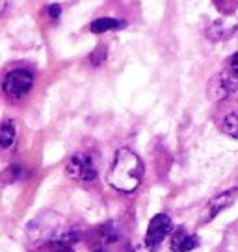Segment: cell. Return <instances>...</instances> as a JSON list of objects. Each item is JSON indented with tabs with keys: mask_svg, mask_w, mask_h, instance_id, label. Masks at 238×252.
<instances>
[{
	"mask_svg": "<svg viewBox=\"0 0 238 252\" xmlns=\"http://www.w3.org/2000/svg\"><path fill=\"white\" fill-rule=\"evenodd\" d=\"M26 245L30 249H40L48 243L71 245L77 234L67 224V220L56 212H41L26 226Z\"/></svg>",
	"mask_w": 238,
	"mask_h": 252,
	"instance_id": "obj_1",
	"label": "cell"
},
{
	"mask_svg": "<svg viewBox=\"0 0 238 252\" xmlns=\"http://www.w3.org/2000/svg\"><path fill=\"white\" fill-rule=\"evenodd\" d=\"M143 173H145V167L140 156L130 149H119L108 169L106 180L116 191L132 193L142 184Z\"/></svg>",
	"mask_w": 238,
	"mask_h": 252,
	"instance_id": "obj_2",
	"label": "cell"
},
{
	"mask_svg": "<svg viewBox=\"0 0 238 252\" xmlns=\"http://www.w3.org/2000/svg\"><path fill=\"white\" fill-rule=\"evenodd\" d=\"M65 173L69 178L79 182H93L99 174V165L97 159L91 152L87 150H79L75 152L65 165Z\"/></svg>",
	"mask_w": 238,
	"mask_h": 252,
	"instance_id": "obj_3",
	"label": "cell"
},
{
	"mask_svg": "<svg viewBox=\"0 0 238 252\" xmlns=\"http://www.w3.org/2000/svg\"><path fill=\"white\" fill-rule=\"evenodd\" d=\"M34 86V74L28 69H13L2 80V93L11 102H19Z\"/></svg>",
	"mask_w": 238,
	"mask_h": 252,
	"instance_id": "obj_4",
	"label": "cell"
},
{
	"mask_svg": "<svg viewBox=\"0 0 238 252\" xmlns=\"http://www.w3.org/2000/svg\"><path fill=\"white\" fill-rule=\"evenodd\" d=\"M173 230V222L166 213H157L151 219L149 226H147V234H145V247L149 251H157L162 241L166 239Z\"/></svg>",
	"mask_w": 238,
	"mask_h": 252,
	"instance_id": "obj_5",
	"label": "cell"
},
{
	"mask_svg": "<svg viewBox=\"0 0 238 252\" xmlns=\"http://www.w3.org/2000/svg\"><path fill=\"white\" fill-rule=\"evenodd\" d=\"M238 91V76H235L231 71H223L220 74H216L214 78L208 84V98L220 102L229 98L231 94H235Z\"/></svg>",
	"mask_w": 238,
	"mask_h": 252,
	"instance_id": "obj_6",
	"label": "cell"
},
{
	"mask_svg": "<svg viewBox=\"0 0 238 252\" xmlns=\"http://www.w3.org/2000/svg\"><path fill=\"white\" fill-rule=\"evenodd\" d=\"M121 241V232L116 228V224L106 222L91 234L89 249L91 252H112L114 247H118Z\"/></svg>",
	"mask_w": 238,
	"mask_h": 252,
	"instance_id": "obj_7",
	"label": "cell"
},
{
	"mask_svg": "<svg viewBox=\"0 0 238 252\" xmlns=\"http://www.w3.org/2000/svg\"><path fill=\"white\" fill-rule=\"evenodd\" d=\"M237 198H238V188L227 189V191H223L220 195H216L214 198H210L205 208V212H203V220L201 222H210L216 215H220L223 210H227V208H231V206L235 204Z\"/></svg>",
	"mask_w": 238,
	"mask_h": 252,
	"instance_id": "obj_8",
	"label": "cell"
},
{
	"mask_svg": "<svg viewBox=\"0 0 238 252\" xmlns=\"http://www.w3.org/2000/svg\"><path fill=\"white\" fill-rule=\"evenodd\" d=\"M169 247L173 252H192L199 247V237L188 232L186 228H183V226H179L171 232Z\"/></svg>",
	"mask_w": 238,
	"mask_h": 252,
	"instance_id": "obj_9",
	"label": "cell"
},
{
	"mask_svg": "<svg viewBox=\"0 0 238 252\" xmlns=\"http://www.w3.org/2000/svg\"><path fill=\"white\" fill-rule=\"evenodd\" d=\"M220 128L231 137H238V104L231 106L227 110H223L220 115Z\"/></svg>",
	"mask_w": 238,
	"mask_h": 252,
	"instance_id": "obj_10",
	"label": "cell"
},
{
	"mask_svg": "<svg viewBox=\"0 0 238 252\" xmlns=\"http://www.w3.org/2000/svg\"><path fill=\"white\" fill-rule=\"evenodd\" d=\"M125 26H127L125 21H119V19H114V17H101V19H95L93 23L89 24V30L93 33H104V32L121 30Z\"/></svg>",
	"mask_w": 238,
	"mask_h": 252,
	"instance_id": "obj_11",
	"label": "cell"
},
{
	"mask_svg": "<svg viewBox=\"0 0 238 252\" xmlns=\"http://www.w3.org/2000/svg\"><path fill=\"white\" fill-rule=\"evenodd\" d=\"M15 123L11 119H6L0 125V149H9L15 143Z\"/></svg>",
	"mask_w": 238,
	"mask_h": 252,
	"instance_id": "obj_12",
	"label": "cell"
},
{
	"mask_svg": "<svg viewBox=\"0 0 238 252\" xmlns=\"http://www.w3.org/2000/svg\"><path fill=\"white\" fill-rule=\"evenodd\" d=\"M220 252H238V222L227 228Z\"/></svg>",
	"mask_w": 238,
	"mask_h": 252,
	"instance_id": "obj_13",
	"label": "cell"
},
{
	"mask_svg": "<svg viewBox=\"0 0 238 252\" xmlns=\"http://www.w3.org/2000/svg\"><path fill=\"white\" fill-rule=\"evenodd\" d=\"M24 176V169L21 165H9L4 173H2V180L6 182V184H13V182L21 180Z\"/></svg>",
	"mask_w": 238,
	"mask_h": 252,
	"instance_id": "obj_14",
	"label": "cell"
},
{
	"mask_svg": "<svg viewBox=\"0 0 238 252\" xmlns=\"http://www.w3.org/2000/svg\"><path fill=\"white\" fill-rule=\"evenodd\" d=\"M38 252H73L71 245H64V243H48L43 245L38 249Z\"/></svg>",
	"mask_w": 238,
	"mask_h": 252,
	"instance_id": "obj_15",
	"label": "cell"
},
{
	"mask_svg": "<svg viewBox=\"0 0 238 252\" xmlns=\"http://www.w3.org/2000/svg\"><path fill=\"white\" fill-rule=\"evenodd\" d=\"M89 60H91L93 65H101V63L106 60V47H104V45H99L95 52L89 56Z\"/></svg>",
	"mask_w": 238,
	"mask_h": 252,
	"instance_id": "obj_16",
	"label": "cell"
},
{
	"mask_svg": "<svg viewBox=\"0 0 238 252\" xmlns=\"http://www.w3.org/2000/svg\"><path fill=\"white\" fill-rule=\"evenodd\" d=\"M47 11H48L50 21H52V23H58V19L62 15V6H60V4H50L47 8Z\"/></svg>",
	"mask_w": 238,
	"mask_h": 252,
	"instance_id": "obj_17",
	"label": "cell"
},
{
	"mask_svg": "<svg viewBox=\"0 0 238 252\" xmlns=\"http://www.w3.org/2000/svg\"><path fill=\"white\" fill-rule=\"evenodd\" d=\"M229 71L233 72L235 76H238V52H237V54L231 56V60H229Z\"/></svg>",
	"mask_w": 238,
	"mask_h": 252,
	"instance_id": "obj_18",
	"label": "cell"
},
{
	"mask_svg": "<svg viewBox=\"0 0 238 252\" xmlns=\"http://www.w3.org/2000/svg\"><path fill=\"white\" fill-rule=\"evenodd\" d=\"M6 8H8V0H0V15L6 11Z\"/></svg>",
	"mask_w": 238,
	"mask_h": 252,
	"instance_id": "obj_19",
	"label": "cell"
},
{
	"mask_svg": "<svg viewBox=\"0 0 238 252\" xmlns=\"http://www.w3.org/2000/svg\"><path fill=\"white\" fill-rule=\"evenodd\" d=\"M218 2H220V0H218Z\"/></svg>",
	"mask_w": 238,
	"mask_h": 252,
	"instance_id": "obj_20",
	"label": "cell"
}]
</instances>
